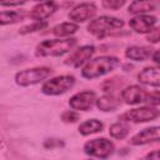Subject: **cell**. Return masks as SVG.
Instances as JSON below:
<instances>
[{
	"mask_svg": "<svg viewBox=\"0 0 160 160\" xmlns=\"http://www.w3.org/2000/svg\"><path fill=\"white\" fill-rule=\"evenodd\" d=\"M152 54V49L148 46H130L125 51V56L135 61H145Z\"/></svg>",
	"mask_w": 160,
	"mask_h": 160,
	"instance_id": "16",
	"label": "cell"
},
{
	"mask_svg": "<svg viewBox=\"0 0 160 160\" xmlns=\"http://www.w3.org/2000/svg\"><path fill=\"white\" fill-rule=\"evenodd\" d=\"M96 106L101 111H114L120 106V100L112 95H104L96 100Z\"/></svg>",
	"mask_w": 160,
	"mask_h": 160,
	"instance_id": "17",
	"label": "cell"
},
{
	"mask_svg": "<svg viewBox=\"0 0 160 160\" xmlns=\"http://www.w3.org/2000/svg\"><path fill=\"white\" fill-rule=\"evenodd\" d=\"M79 30V26L76 24H72V22H62V24H59L56 25L54 29H52V34L55 36H69L74 32H76Z\"/></svg>",
	"mask_w": 160,
	"mask_h": 160,
	"instance_id": "20",
	"label": "cell"
},
{
	"mask_svg": "<svg viewBox=\"0 0 160 160\" xmlns=\"http://www.w3.org/2000/svg\"><path fill=\"white\" fill-rule=\"evenodd\" d=\"M95 101H96V96L94 91H81L70 98L69 105L74 110L88 111L89 109H91Z\"/></svg>",
	"mask_w": 160,
	"mask_h": 160,
	"instance_id": "8",
	"label": "cell"
},
{
	"mask_svg": "<svg viewBox=\"0 0 160 160\" xmlns=\"http://www.w3.org/2000/svg\"><path fill=\"white\" fill-rule=\"evenodd\" d=\"M48 26V22L46 21H38V22H34V24H30V25H26L24 28H21L19 30L20 34L25 35V34H29V32H34V31H38V30H42Z\"/></svg>",
	"mask_w": 160,
	"mask_h": 160,
	"instance_id": "23",
	"label": "cell"
},
{
	"mask_svg": "<svg viewBox=\"0 0 160 160\" xmlns=\"http://www.w3.org/2000/svg\"><path fill=\"white\" fill-rule=\"evenodd\" d=\"M138 79L141 84L149 86H160V68L149 66L139 72Z\"/></svg>",
	"mask_w": 160,
	"mask_h": 160,
	"instance_id": "15",
	"label": "cell"
},
{
	"mask_svg": "<svg viewBox=\"0 0 160 160\" xmlns=\"http://www.w3.org/2000/svg\"><path fill=\"white\" fill-rule=\"evenodd\" d=\"M160 116V110L150 108V106H144V108H138V109H131L126 112H124L120 119L122 121H132V122H146V121H152L156 118Z\"/></svg>",
	"mask_w": 160,
	"mask_h": 160,
	"instance_id": "7",
	"label": "cell"
},
{
	"mask_svg": "<svg viewBox=\"0 0 160 160\" xmlns=\"http://www.w3.org/2000/svg\"><path fill=\"white\" fill-rule=\"evenodd\" d=\"M61 119L65 122H75V121L79 120V114L75 112V111H72V110H68V111H64L62 112Z\"/></svg>",
	"mask_w": 160,
	"mask_h": 160,
	"instance_id": "25",
	"label": "cell"
},
{
	"mask_svg": "<svg viewBox=\"0 0 160 160\" xmlns=\"http://www.w3.org/2000/svg\"><path fill=\"white\" fill-rule=\"evenodd\" d=\"M74 84H75V78L72 75H61L48 80L42 85L41 91L46 95H60L70 90L74 86Z\"/></svg>",
	"mask_w": 160,
	"mask_h": 160,
	"instance_id": "5",
	"label": "cell"
},
{
	"mask_svg": "<svg viewBox=\"0 0 160 160\" xmlns=\"http://www.w3.org/2000/svg\"><path fill=\"white\" fill-rule=\"evenodd\" d=\"M156 24V18L152 15H138L129 21V26L139 34L150 32Z\"/></svg>",
	"mask_w": 160,
	"mask_h": 160,
	"instance_id": "11",
	"label": "cell"
},
{
	"mask_svg": "<svg viewBox=\"0 0 160 160\" xmlns=\"http://www.w3.org/2000/svg\"><path fill=\"white\" fill-rule=\"evenodd\" d=\"M140 160H160V149L159 150H154L149 154H146L144 158H141Z\"/></svg>",
	"mask_w": 160,
	"mask_h": 160,
	"instance_id": "28",
	"label": "cell"
},
{
	"mask_svg": "<svg viewBox=\"0 0 160 160\" xmlns=\"http://www.w3.org/2000/svg\"><path fill=\"white\" fill-rule=\"evenodd\" d=\"M24 19V14L19 11H1L0 15V24L6 25V24H15L18 21H21Z\"/></svg>",
	"mask_w": 160,
	"mask_h": 160,
	"instance_id": "22",
	"label": "cell"
},
{
	"mask_svg": "<svg viewBox=\"0 0 160 160\" xmlns=\"http://www.w3.org/2000/svg\"><path fill=\"white\" fill-rule=\"evenodd\" d=\"M122 26H124V21L121 19L112 18V16H100L89 22L88 30L90 34L101 39L105 35H108L111 30L120 29Z\"/></svg>",
	"mask_w": 160,
	"mask_h": 160,
	"instance_id": "3",
	"label": "cell"
},
{
	"mask_svg": "<svg viewBox=\"0 0 160 160\" xmlns=\"http://www.w3.org/2000/svg\"><path fill=\"white\" fill-rule=\"evenodd\" d=\"M152 59H154V61H155L158 65H160V49L156 50V51L152 54Z\"/></svg>",
	"mask_w": 160,
	"mask_h": 160,
	"instance_id": "30",
	"label": "cell"
},
{
	"mask_svg": "<svg viewBox=\"0 0 160 160\" xmlns=\"http://www.w3.org/2000/svg\"><path fill=\"white\" fill-rule=\"evenodd\" d=\"M64 144H62V141H56L55 139H48V140H45V142H44V146L45 148H50V149H52L54 146H62Z\"/></svg>",
	"mask_w": 160,
	"mask_h": 160,
	"instance_id": "29",
	"label": "cell"
},
{
	"mask_svg": "<svg viewBox=\"0 0 160 160\" xmlns=\"http://www.w3.org/2000/svg\"><path fill=\"white\" fill-rule=\"evenodd\" d=\"M146 40H148L149 42H152V44L160 42V26L156 28V29H152V30L148 34Z\"/></svg>",
	"mask_w": 160,
	"mask_h": 160,
	"instance_id": "27",
	"label": "cell"
},
{
	"mask_svg": "<svg viewBox=\"0 0 160 160\" xmlns=\"http://www.w3.org/2000/svg\"><path fill=\"white\" fill-rule=\"evenodd\" d=\"M58 9L56 2L54 1H45V2H39L36 4L29 12V18L38 21H42L44 19L49 18L52 12H55Z\"/></svg>",
	"mask_w": 160,
	"mask_h": 160,
	"instance_id": "13",
	"label": "cell"
},
{
	"mask_svg": "<svg viewBox=\"0 0 160 160\" xmlns=\"http://www.w3.org/2000/svg\"><path fill=\"white\" fill-rule=\"evenodd\" d=\"M146 94L148 92L139 85H131L121 91V99L129 105H136L145 101Z\"/></svg>",
	"mask_w": 160,
	"mask_h": 160,
	"instance_id": "14",
	"label": "cell"
},
{
	"mask_svg": "<svg viewBox=\"0 0 160 160\" xmlns=\"http://www.w3.org/2000/svg\"><path fill=\"white\" fill-rule=\"evenodd\" d=\"M95 52V48L91 46V45H85V46H81L79 48L78 50H75L66 60H65V64L66 65H70L72 68H79L81 66L84 62H86L91 56L92 54Z\"/></svg>",
	"mask_w": 160,
	"mask_h": 160,
	"instance_id": "10",
	"label": "cell"
},
{
	"mask_svg": "<svg viewBox=\"0 0 160 160\" xmlns=\"http://www.w3.org/2000/svg\"><path fill=\"white\" fill-rule=\"evenodd\" d=\"M84 151L90 156L106 159L114 152V144L105 138L92 139L84 145Z\"/></svg>",
	"mask_w": 160,
	"mask_h": 160,
	"instance_id": "6",
	"label": "cell"
},
{
	"mask_svg": "<svg viewBox=\"0 0 160 160\" xmlns=\"http://www.w3.org/2000/svg\"><path fill=\"white\" fill-rule=\"evenodd\" d=\"M144 102H146L149 105H159L160 104V92L159 91H152V92L146 94V98H145Z\"/></svg>",
	"mask_w": 160,
	"mask_h": 160,
	"instance_id": "24",
	"label": "cell"
},
{
	"mask_svg": "<svg viewBox=\"0 0 160 160\" xmlns=\"http://www.w3.org/2000/svg\"><path fill=\"white\" fill-rule=\"evenodd\" d=\"M160 141V126H152L141 130L136 135H134L130 140L131 145H145L149 142Z\"/></svg>",
	"mask_w": 160,
	"mask_h": 160,
	"instance_id": "12",
	"label": "cell"
},
{
	"mask_svg": "<svg viewBox=\"0 0 160 160\" xmlns=\"http://www.w3.org/2000/svg\"><path fill=\"white\" fill-rule=\"evenodd\" d=\"M124 4H125L124 0H121V1H112V0L109 1V0H105V1L101 2V5H102L105 9H110V10H118V9H120Z\"/></svg>",
	"mask_w": 160,
	"mask_h": 160,
	"instance_id": "26",
	"label": "cell"
},
{
	"mask_svg": "<svg viewBox=\"0 0 160 160\" xmlns=\"http://www.w3.org/2000/svg\"><path fill=\"white\" fill-rule=\"evenodd\" d=\"M51 74V70L45 66H39V68H32V69H26L22 71H19L15 75V81L20 86H29L38 84L46 78H49Z\"/></svg>",
	"mask_w": 160,
	"mask_h": 160,
	"instance_id": "4",
	"label": "cell"
},
{
	"mask_svg": "<svg viewBox=\"0 0 160 160\" xmlns=\"http://www.w3.org/2000/svg\"><path fill=\"white\" fill-rule=\"evenodd\" d=\"M109 134L110 136H112L114 139H118V140H121L124 139L128 134H129V126L120 121V122H115L112 124L110 128H109Z\"/></svg>",
	"mask_w": 160,
	"mask_h": 160,
	"instance_id": "21",
	"label": "cell"
},
{
	"mask_svg": "<svg viewBox=\"0 0 160 160\" xmlns=\"http://www.w3.org/2000/svg\"><path fill=\"white\" fill-rule=\"evenodd\" d=\"M76 44V39H52L44 40L36 46V56H60L70 51Z\"/></svg>",
	"mask_w": 160,
	"mask_h": 160,
	"instance_id": "2",
	"label": "cell"
},
{
	"mask_svg": "<svg viewBox=\"0 0 160 160\" xmlns=\"http://www.w3.org/2000/svg\"><path fill=\"white\" fill-rule=\"evenodd\" d=\"M104 128L102 122L96 120V119H90V120H86L84 121L82 124L79 125V132L81 135H90V134H95L98 131H101Z\"/></svg>",
	"mask_w": 160,
	"mask_h": 160,
	"instance_id": "18",
	"label": "cell"
},
{
	"mask_svg": "<svg viewBox=\"0 0 160 160\" xmlns=\"http://www.w3.org/2000/svg\"><path fill=\"white\" fill-rule=\"evenodd\" d=\"M155 9V2L152 1H134L129 5V12L134 15H142L144 12L152 11Z\"/></svg>",
	"mask_w": 160,
	"mask_h": 160,
	"instance_id": "19",
	"label": "cell"
},
{
	"mask_svg": "<svg viewBox=\"0 0 160 160\" xmlns=\"http://www.w3.org/2000/svg\"><path fill=\"white\" fill-rule=\"evenodd\" d=\"M96 14V6L94 2H82L70 10L69 18L76 22H82L91 19Z\"/></svg>",
	"mask_w": 160,
	"mask_h": 160,
	"instance_id": "9",
	"label": "cell"
},
{
	"mask_svg": "<svg viewBox=\"0 0 160 160\" xmlns=\"http://www.w3.org/2000/svg\"><path fill=\"white\" fill-rule=\"evenodd\" d=\"M119 65V59L115 56H100L90 60L81 70V75L85 79H95L102 76Z\"/></svg>",
	"mask_w": 160,
	"mask_h": 160,
	"instance_id": "1",
	"label": "cell"
}]
</instances>
